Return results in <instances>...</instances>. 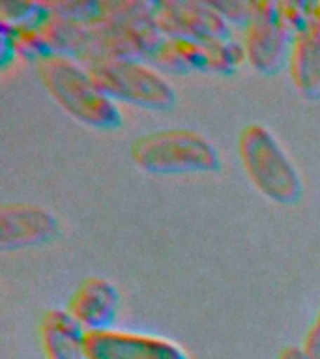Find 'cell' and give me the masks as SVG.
Here are the masks:
<instances>
[{
	"mask_svg": "<svg viewBox=\"0 0 320 359\" xmlns=\"http://www.w3.org/2000/svg\"><path fill=\"white\" fill-rule=\"evenodd\" d=\"M163 41L154 21V2H100L98 15L84 22L77 56L88 66L101 58L152 60Z\"/></svg>",
	"mask_w": 320,
	"mask_h": 359,
	"instance_id": "obj_1",
	"label": "cell"
},
{
	"mask_svg": "<svg viewBox=\"0 0 320 359\" xmlns=\"http://www.w3.org/2000/svg\"><path fill=\"white\" fill-rule=\"evenodd\" d=\"M36 72L51 97L77 122L95 129H114L122 123L116 103L75 58L47 55L36 62Z\"/></svg>",
	"mask_w": 320,
	"mask_h": 359,
	"instance_id": "obj_2",
	"label": "cell"
},
{
	"mask_svg": "<svg viewBox=\"0 0 320 359\" xmlns=\"http://www.w3.org/2000/svg\"><path fill=\"white\" fill-rule=\"evenodd\" d=\"M238 157L255 189L277 204L302 198V174L275 135L262 123H247L238 135Z\"/></svg>",
	"mask_w": 320,
	"mask_h": 359,
	"instance_id": "obj_3",
	"label": "cell"
},
{
	"mask_svg": "<svg viewBox=\"0 0 320 359\" xmlns=\"http://www.w3.org/2000/svg\"><path fill=\"white\" fill-rule=\"evenodd\" d=\"M131 159L152 174L218 172L221 157L204 135L187 128L157 129L133 140Z\"/></svg>",
	"mask_w": 320,
	"mask_h": 359,
	"instance_id": "obj_4",
	"label": "cell"
},
{
	"mask_svg": "<svg viewBox=\"0 0 320 359\" xmlns=\"http://www.w3.org/2000/svg\"><path fill=\"white\" fill-rule=\"evenodd\" d=\"M86 69L114 103L124 101L148 111H167L176 101L173 84L145 60L101 58L90 62Z\"/></svg>",
	"mask_w": 320,
	"mask_h": 359,
	"instance_id": "obj_5",
	"label": "cell"
},
{
	"mask_svg": "<svg viewBox=\"0 0 320 359\" xmlns=\"http://www.w3.org/2000/svg\"><path fill=\"white\" fill-rule=\"evenodd\" d=\"M152 62L165 72L227 73L236 72L246 62L244 45L236 39H184L163 38Z\"/></svg>",
	"mask_w": 320,
	"mask_h": 359,
	"instance_id": "obj_6",
	"label": "cell"
},
{
	"mask_svg": "<svg viewBox=\"0 0 320 359\" xmlns=\"http://www.w3.org/2000/svg\"><path fill=\"white\" fill-rule=\"evenodd\" d=\"M294 34L281 13L279 2H255L241 39L246 60L257 72L274 75L288 62Z\"/></svg>",
	"mask_w": 320,
	"mask_h": 359,
	"instance_id": "obj_7",
	"label": "cell"
},
{
	"mask_svg": "<svg viewBox=\"0 0 320 359\" xmlns=\"http://www.w3.org/2000/svg\"><path fill=\"white\" fill-rule=\"evenodd\" d=\"M154 21L163 38L230 39V25L212 6L195 0L154 2Z\"/></svg>",
	"mask_w": 320,
	"mask_h": 359,
	"instance_id": "obj_8",
	"label": "cell"
},
{
	"mask_svg": "<svg viewBox=\"0 0 320 359\" xmlns=\"http://www.w3.org/2000/svg\"><path fill=\"white\" fill-rule=\"evenodd\" d=\"M86 359H189L178 342L126 330L86 333Z\"/></svg>",
	"mask_w": 320,
	"mask_h": 359,
	"instance_id": "obj_9",
	"label": "cell"
},
{
	"mask_svg": "<svg viewBox=\"0 0 320 359\" xmlns=\"http://www.w3.org/2000/svg\"><path fill=\"white\" fill-rule=\"evenodd\" d=\"M58 234V221L47 208L30 202L0 206V249L15 251L47 243Z\"/></svg>",
	"mask_w": 320,
	"mask_h": 359,
	"instance_id": "obj_10",
	"label": "cell"
},
{
	"mask_svg": "<svg viewBox=\"0 0 320 359\" xmlns=\"http://www.w3.org/2000/svg\"><path fill=\"white\" fill-rule=\"evenodd\" d=\"M120 309L116 286L105 277H86L69 296L66 311L72 318L88 331L111 330Z\"/></svg>",
	"mask_w": 320,
	"mask_h": 359,
	"instance_id": "obj_11",
	"label": "cell"
},
{
	"mask_svg": "<svg viewBox=\"0 0 320 359\" xmlns=\"http://www.w3.org/2000/svg\"><path fill=\"white\" fill-rule=\"evenodd\" d=\"M288 69L300 94L320 95V2H311L307 21L294 34Z\"/></svg>",
	"mask_w": 320,
	"mask_h": 359,
	"instance_id": "obj_12",
	"label": "cell"
},
{
	"mask_svg": "<svg viewBox=\"0 0 320 359\" xmlns=\"http://www.w3.org/2000/svg\"><path fill=\"white\" fill-rule=\"evenodd\" d=\"M39 339L47 359H86V331L66 309H49L44 314Z\"/></svg>",
	"mask_w": 320,
	"mask_h": 359,
	"instance_id": "obj_13",
	"label": "cell"
},
{
	"mask_svg": "<svg viewBox=\"0 0 320 359\" xmlns=\"http://www.w3.org/2000/svg\"><path fill=\"white\" fill-rule=\"evenodd\" d=\"M212 6L227 19V21L244 22L249 21L255 2H212Z\"/></svg>",
	"mask_w": 320,
	"mask_h": 359,
	"instance_id": "obj_14",
	"label": "cell"
},
{
	"mask_svg": "<svg viewBox=\"0 0 320 359\" xmlns=\"http://www.w3.org/2000/svg\"><path fill=\"white\" fill-rule=\"evenodd\" d=\"M19 55L15 47V39H13V34H11V28L4 22H0V66L2 69L10 66V62L15 60V56Z\"/></svg>",
	"mask_w": 320,
	"mask_h": 359,
	"instance_id": "obj_15",
	"label": "cell"
},
{
	"mask_svg": "<svg viewBox=\"0 0 320 359\" xmlns=\"http://www.w3.org/2000/svg\"><path fill=\"white\" fill-rule=\"evenodd\" d=\"M302 350L309 359H320V311L314 316L313 324L309 325L305 339H303Z\"/></svg>",
	"mask_w": 320,
	"mask_h": 359,
	"instance_id": "obj_16",
	"label": "cell"
},
{
	"mask_svg": "<svg viewBox=\"0 0 320 359\" xmlns=\"http://www.w3.org/2000/svg\"><path fill=\"white\" fill-rule=\"evenodd\" d=\"M277 359H309V358L305 355L302 346H286L285 350L279 353V358Z\"/></svg>",
	"mask_w": 320,
	"mask_h": 359,
	"instance_id": "obj_17",
	"label": "cell"
}]
</instances>
